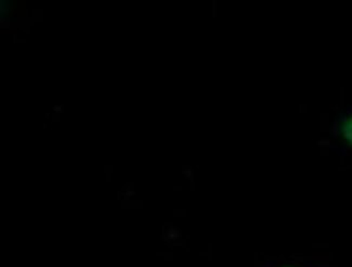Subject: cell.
<instances>
[{
	"label": "cell",
	"mask_w": 352,
	"mask_h": 267,
	"mask_svg": "<svg viewBox=\"0 0 352 267\" xmlns=\"http://www.w3.org/2000/svg\"><path fill=\"white\" fill-rule=\"evenodd\" d=\"M342 134H344V138L347 139L350 145H352V118L346 120L342 126Z\"/></svg>",
	"instance_id": "obj_1"
}]
</instances>
